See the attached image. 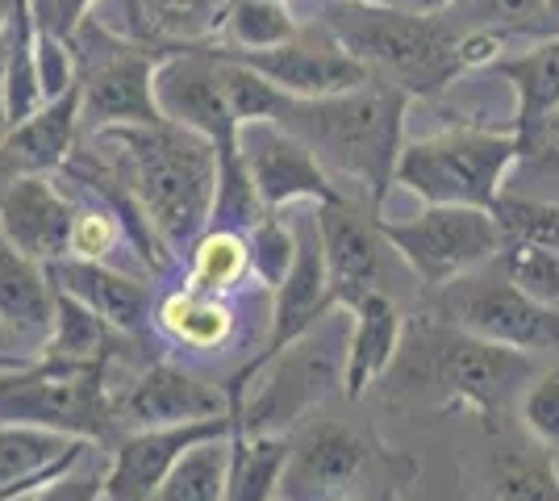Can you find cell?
Instances as JSON below:
<instances>
[{"mask_svg": "<svg viewBox=\"0 0 559 501\" xmlns=\"http://www.w3.org/2000/svg\"><path fill=\"white\" fill-rule=\"evenodd\" d=\"M93 448L100 443L38 427H0V501H17L47 489L50 480L71 473Z\"/></svg>", "mask_w": 559, "mask_h": 501, "instance_id": "21", "label": "cell"}, {"mask_svg": "<svg viewBox=\"0 0 559 501\" xmlns=\"http://www.w3.org/2000/svg\"><path fill=\"white\" fill-rule=\"evenodd\" d=\"M93 151L139 196L151 230L180 263L213 226L217 205V146L176 121L117 126L93 134Z\"/></svg>", "mask_w": 559, "mask_h": 501, "instance_id": "3", "label": "cell"}, {"mask_svg": "<svg viewBox=\"0 0 559 501\" xmlns=\"http://www.w3.org/2000/svg\"><path fill=\"white\" fill-rule=\"evenodd\" d=\"M380 230L396 247V255L409 263L421 293H435V288L485 267L506 247L497 214L467 210V205H426L421 214L405 217V222L380 217Z\"/></svg>", "mask_w": 559, "mask_h": 501, "instance_id": "12", "label": "cell"}, {"mask_svg": "<svg viewBox=\"0 0 559 501\" xmlns=\"http://www.w3.org/2000/svg\"><path fill=\"white\" fill-rule=\"evenodd\" d=\"M155 105L164 121L188 126L197 134H205L217 155L238 151V118H234L226 88H222V68L213 59L205 43L180 47L176 55H167L155 72Z\"/></svg>", "mask_w": 559, "mask_h": 501, "instance_id": "16", "label": "cell"}, {"mask_svg": "<svg viewBox=\"0 0 559 501\" xmlns=\"http://www.w3.org/2000/svg\"><path fill=\"white\" fill-rule=\"evenodd\" d=\"M409 96L389 84H368L338 96H284L276 126L297 134L326 171L350 180L376 214L396 184V159L405 151Z\"/></svg>", "mask_w": 559, "mask_h": 501, "instance_id": "4", "label": "cell"}, {"mask_svg": "<svg viewBox=\"0 0 559 501\" xmlns=\"http://www.w3.org/2000/svg\"><path fill=\"white\" fill-rule=\"evenodd\" d=\"M205 47L217 59H234V63L255 68L259 75H267L276 84L280 93L301 96V100L355 93V88L376 84L372 72L322 22H305L301 34L276 50H222L217 43H205Z\"/></svg>", "mask_w": 559, "mask_h": 501, "instance_id": "13", "label": "cell"}, {"mask_svg": "<svg viewBox=\"0 0 559 501\" xmlns=\"http://www.w3.org/2000/svg\"><path fill=\"white\" fill-rule=\"evenodd\" d=\"M50 285L71 293L75 301H84L96 318H105L117 334L142 338L146 326L155 322V288L142 276H130L114 263H93V260H59L47 267Z\"/></svg>", "mask_w": 559, "mask_h": 501, "instance_id": "19", "label": "cell"}, {"mask_svg": "<svg viewBox=\"0 0 559 501\" xmlns=\"http://www.w3.org/2000/svg\"><path fill=\"white\" fill-rule=\"evenodd\" d=\"M288 448V434H247L242 427H234L226 501H280Z\"/></svg>", "mask_w": 559, "mask_h": 501, "instance_id": "28", "label": "cell"}, {"mask_svg": "<svg viewBox=\"0 0 559 501\" xmlns=\"http://www.w3.org/2000/svg\"><path fill=\"white\" fill-rule=\"evenodd\" d=\"M114 356L96 363L34 359L29 368L0 372V427H38L114 448L121 439L117 393L109 384Z\"/></svg>", "mask_w": 559, "mask_h": 501, "instance_id": "7", "label": "cell"}, {"mask_svg": "<svg viewBox=\"0 0 559 501\" xmlns=\"http://www.w3.org/2000/svg\"><path fill=\"white\" fill-rule=\"evenodd\" d=\"M230 4L234 0H126V13L134 38L192 47V43H210L222 29Z\"/></svg>", "mask_w": 559, "mask_h": 501, "instance_id": "27", "label": "cell"}, {"mask_svg": "<svg viewBox=\"0 0 559 501\" xmlns=\"http://www.w3.org/2000/svg\"><path fill=\"white\" fill-rule=\"evenodd\" d=\"M121 338H130V334H117L84 301H75L71 293L55 288V331H50L47 347L38 351V359H50V363H96V359L114 356Z\"/></svg>", "mask_w": 559, "mask_h": 501, "instance_id": "29", "label": "cell"}, {"mask_svg": "<svg viewBox=\"0 0 559 501\" xmlns=\"http://www.w3.org/2000/svg\"><path fill=\"white\" fill-rule=\"evenodd\" d=\"M234 434V430H230ZM230 434L205 439L180 455V464L167 473L155 501H226L230 480Z\"/></svg>", "mask_w": 559, "mask_h": 501, "instance_id": "32", "label": "cell"}, {"mask_svg": "<svg viewBox=\"0 0 559 501\" xmlns=\"http://www.w3.org/2000/svg\"><path fill=\"white\" fill-rule=\"evenodd\" d=\"M522 430L535 434L543 448L559 452V359H551L543 377L531 384L522 402Z\"/></svg>", "mask_w": 559, "mask_h": 501, "instance_id": "36", "label": "cell"}, {"mask_svg": "<svg viewBox=\"0 0 559 501\" xmlns=\"http://www.w3.org/2000/svg\"><path fill=\"white\" fill-rule=\"evenodd\" d=\"M251 272V247L242 230H226V226H210L197 247L188 251L185 285L201 288V293H217V297H234L247 285Z\"/></svg>", "mask_w": 559, "mask_h": 501, "instance_id": "30", "label": "cell"}, {"mask_svg": "<svg viewBox=\"0 0 559 501\" xmlns=\"http://www.w3.org/2000/svg\"><path fill=\"white\" fill-rule=\"evenodd\" d=\"M155 326L192 356H217L238 334V310H234V297H217V293L180 285L159 297Z\"/></svg>", "mask_w": 559, "mask_h": 501, "instance_id": "26", "label": "cell"}, {"mask_svg": "<svg viewBox=\"0 0 559 501\" xmlns=\"http://www.w3.org/2000/svg\"><path fill=\"white\" fill-rule=\"evenodd\" d=\"M513 88V121L510 130L522 143V159H531L543 126L559 109V34L538 38L535 47L510 50L489 68Z\"/></svg>", "mask_w": 559, "mask_h": 501, "instance_id": "20", "label": "cell"}, {"mask_svg": "<svg viewBox=\"0 0 559 501\" xmlns=\"http://www.w3.org/2000/svg\"><path fill=\"white\" fill-rule=\"evenodd\" d=\"M497 226L506 242H535L547 251H559V201H538V196H501L497 201Z\"/></svg>", "mask_w": 559, "mask_h": 501, "instance_id": "35", "label": "cell"}, {"mask_svg": "<svg viewBox=\"0 0 559 501\" xmlns=\"http://www.w3.org/2000/svg\"><path fill=\"white\" fill-rule=\"evenodd\" d=\"M234 414L226 381H210L171 359H151L134 381L117 393V430H159V427H188L205 418Z\"/></svg>", "mask_w": 559, "mask_h": 501, "instance_id": "15", "label": "cell"}, {"mask_svg": "<svg viewBox=\"0 0 559 501\" xmlns=\"http://www.w3.org/2000/svg\"><path fill=\"white\" fill-rule=\"evenodd\" d=\"M497 263L526 297L559 313V251H547L535 242H506Z\"/></svg>", "mask_w": 559, "mask_h": 501, "instance_id": "33", "label": "cell"}, {"mask_svg": "<svg viewBox=\"0 0 559 501\" xmlns=\"http://www.w3.org/2000/svg\"><path fill=\"white\" fill-rule=\"evenodd\" d=\"M247 247H251V272H255L259 288L276 293L280 281L288 276V267L297 260V235L293 222L280 214H267L247 230Z\"/></svg>", "mask_w": 559, "mask_h": 501, "instance_id": "34", "label": "cell"}, {"mask_svg": "<svg viewBox=\"0 0 559 501\" xmlns=\"http://www.w3.org/2000/svg\"><path fill=\"white\" fill-rule=\"evenodd\" d=\"M280 501H284V498H280Z\"/></svg>", "mask_w": 559, "mask_h": 501, "instance_id": "47", "label": "cell"}, {"mask_svg": "<svg viewBox=\"0 0 559 501\" xmlns=\"http://www.w3.org/2000/svg\"><path fill=\"white\" fill-rule=\"evenodd\" d=\"M238 427V409L226 418H205L188 427H159V430H130L109 448V477L100 501H155L164 489L167 473L180 464V455L205 439L230 434Z\"/></svg>", "mask_w": 559, "mask_h": 501, "instance_id": "17", "label": "cell"}, {"mask_svg": "<svg viewBox=\"0 0 559 501\" xmlns=\"http://www.w3.org/2000/svg\"><path fill=\"white\" fill-rule=\"evenodd\" d=\"M531 159H543V164H559V109L551 114V121L543 126V134H538L535 151H531Z\"/></svg>", "mask_w": 559, "mask_h": 501, "instance_id": "41", "label": "cell"}, {"mask_svg": "<svg viewBox=\"0 0 559 501\" xmlns=\"http://www.w3.org/2000/svg\"><path fill=\"white\" fill-rule=\"evenodd\" d=\"M418 310L435 313L447 326L476 334L485 343H501L526 356L559 359V313L538 306L506 276V267L489 260L451 285L421 293Z\"/></svg>", "mask_w": 559, "mask_h": 501, "instance_id": "11", "label": "cell"}, {"mask_svg": "<svg viewBox=\"0 0 559 501\" xmlns=\"http://www.w3.org/2000/svg\"><path fill=\"white\" fill-rule=\"evenodd\" d=\"M0 318L13 326L29 356H38L55 331V285L47 267L25 260L4 235H0Z\"/></svg>", "mask_w": 559, "mask_h": 501, "instance_id": "24", "label": "cell"}, {"mask_svg": "<svg viewBox=\"0 0 559 501\" xmlns=\"http://www.w3.org/2000/svg\"><path fill=\"white\" fill-rule=\"evenodd\" d=\"M343 501H393V498H343Z\"/></svg>", "mask_w": 559, "mask_h": 501, "instance_id": "46", "label": "cell"}, {"mask_svg": "<svg viewBox=\"0 0 559 501\" xmlns=\"http://www.w3.org/2000/svg\"><path fill=\"white\" fill-rule=\"evenodd\" d=\"M343 372H347V334L326 326L322 318L280 356L259 363L242 397L230 402L238 409V427L247 434H293L305 418L343 397Z\"/></svg>", "mask_w": 559, "mask_h": 501, "instance_id": "8", "label": "cell"}, {"mask_svg": "<svg viewBox=\"0 0 559 501\" xmlns=\"http://www.w3.org/2000/svg\"><path fill=\"white\" fill-rule=\"evenodd\" d=\"M547 34H559V0H547Z\"/></svg>", "mask_w": 559, "mask_h": 501, "instance_id": "44", "label": "cell"}, {"mask_svg": "<svg viewBox=\"0 0 559 501\" xmlns=\"http://www.w3.org/2000/svg\"><path fill=\"white\" fill-rule=\"evenodd\" d=\"M238 151L267 214H284L293 205H326L343 196L322 159L276 121H247L238 130Z\"/></svg>", "mask_w": 559, "mask_h": 501, "instance_id": "14", "label": "cell"}, {"mask_svg": "<svg viewBox=\"0 0 559 501\" xmlns=\"http://www.w3.org/2000/svg\"><path fill=\"white\" fill-rule=\"evenodd\" d=\"M510 434V430H506ZM492 434L501 439L485 464H480V485L489 501H559V468L556 452L543 448L535 434Z\"/></svg>", "mask_w": 559, "mask_h": 501, "instance_id": "25", "label": "cell"}, {"mask_svg": "<svg viewBox=\"0 0 559 501\" xmlns=\"http://www.w3.org/2000/svg\"><path fill=\"white\" fill-rule=\"evenodd\" d=\"M401 334H405V306L376 293L364 297L350 310L347 331V372H343V402H364L376 384L384 381V372L393 368L401 351Z\"/></svg>", "mask_w": 559, "mask_h": 501, "instance_id": "23", "label": "cell"}, {"mask_svg": "<svg viewBox=\"0 0 559 501\" xmlns=\"http://www.w3.org/2000/svg\"><path fill=\"white\" fill-rule=\"evenodd\" d=\"M38 356L25 351V343L13 334V326L0 318V372H17V368H29Z\"/></svg>", "mask_w": 559, "mask_h": 501, "instance_id": "40", "label": "cell"}, {"mask_svg": "<svg viewBox=\"0 0 559 501\" xmlns=\"http://www.w3.org/2000/svg\"><path fill=\"white\" fill-rule=\"evenodd\" d=\"M489 9L506 29L547 38V0H489Z\"/></svg>", "mask_w": 559, "mask_h": 501, "instance_id": "39", "label": "cell"}, {"mask_svg": "<svg viewBox=\"0 0 559 501\" xmlns=\"http://www.w3.org/2000/svg\"><path fill=\"white\" fill-rule=\"evenodd\" d=\"M556 167H559V164H556Z\"/></svg>", "mask_w": 559, "mask_h": 501, "instance_id": "48", "label": "cell"}, {"mask_svg": "<svg viewBox=\"0 0 559 501\" xmlns=\"http://www.w3.org/2000/svg\"><path fill=\"white\" fill-rule=\"evenodd\" d=\"M71 226H75V196L55 176H17L0 192V235L25 260L43 267L68 260Z\"/></svg>", "mask_w": 559, "mask_h": 501, "instance_id": "18", "label": "cell"}, {"mask_svg": "<svg viewBox=\"0 0 559 501\" xmlns=\"http://www.w3.org/2000/svg\"><path fill=\"white\" fill-rule=\"evenodd\" d=\"M17 176H22V171H17V164L9 159V151H4V134H0V192L9 189Z\"/></svg>", "mask_w": 559, "mask_h": 501, "instance_id": "43", "label": "cell"}, {"mask_svg": "<svg viewBox=\"0 0 559 501\" xmlns=\"http://www.w3.org/2000/svg\"><path fill=\"white\" fill-rule=\"evenodd\" d=\"M513 164H522V143L510 126L492 130L476 121H455L405 143L396 159V184L426 205H467L492 214L506 196V176Z\"/></svg>", "mask_w": 559, "mask_h": 501, "instance_id": "6", "label": "cell"}, {"mask_svg": "<svg viewBox=\"0 0 559 501\" xmlns=\"http://www.w3.org/2000/svg\"><path fill=\"white\" fill-rule=\"evenodd\" d=\"M288 439L293 448H288V464L280 480L284 501L372 498L364 493V485H372L384 498H396L418 473V460L384 448V439L368 422L338 418L330 414V406L305 418Z\"/></svg>", "mask_w": 559, "mask_h": 501, "instance_id": "5", "label": "cell"}, {"mask_svg": "<svg viewBox=\"0 0 559 501\" xmlns=\"http://www.w3.org/2000/svg\"><path fill=\"white\" fill-rule=\"evenodd\" d=\"M359 4H380V9H401V13H447L455 0H359Z\"/></svg>", "mask_w": 559, "mask_h": 501, "instance_id": "42", "label": "cell"}, {"mask_svg": "<svg viewBox=\"0 0 559 501\" xmlns=\"http://www.w3.org/2000/svg\"><path fill=\"white\" fill-rule=\"evenodd\" d=\"M93 4L96 0H29V13H34L38 29L71 43V34L80 29V22L93 17Z\"/></svg>", "mask_w": 559, "mask_h": 501, "instance_id": "38", "label": "cell"}, {"mask_svg": "<svg viewBox=\"0 0 559 501\" xmlns=\"http://www.w3.org/2000/svg\"><path fill=\"white\" fill-rule=\"evenodd\" d=\"M80 88H84V139L117 126H151L164 121L155 105V72L180 47L146 43L134 34H117L96 17H84L71 34Z\"/></svg>", "mask_w": 559, "mask_h": 501, "instance_id": "9", "label": "cell"}, {"mask_svg": "<svg viewBox=\"0 0 559 501\" xmlns=\"http://www.w3.org/2000/svg\"><path fill=\"white\" fill-rule=\"evenodd\" d=\"M372 72L376 84L401 88L409 100H435L472 68L506 55L497 29H455L443 13H401L359 0H318V17Z\"/></svg>", "mask_w": 559, "mask_h": 501, "instance_id": "2", "label": "cell"}, {"mask_svg": "<svg viewBox=\"0 0 559 501\" xmlns=\"http://www.w3.org/2000/svg\"><path fill=\"white\" fill-rule=\"evenodd\" d=\"M538 377L543 356L485 343L435 313L409 310L401 351L376 389L396 414H472L489 434H506L522 422V402Z\"/></svg>", "mask_w": 559, "mask_h": 501, "instance_id": "1", "label": "cell"}, {"mask_svg": "<svg viewBox=\"0 0 559 501\" xmlns=\"http://www.w3.org/2000/svg\"><path fill=\"white\" fill-rule=\"evenodd\" d=\"M318 230H322V251H326L330 276V306L334 310H355L364 297H393L401 306L418 310L421 285L409 272V263L396 255V247L380 230V214L364 196H338L326 205H313Z\"/></svg>", "mask_w": 559, "mask_h": 501, "instance_id": "10", "label": "cell"}, {"mask_svg": "<svg viewBox=\"0 0 559 501\" xmlns=\"http://www.w3.org/2000/svg\"><path fill=\"white\" fill-rule=\"evenodd\" d=\"M9 22H13V4H0V34L9 29Z\"/></svg>", "mask_w": 559, "mask_h": 501, "instance_id": "45", "label": "cell"}, {"mask_svg": "<svg viewBox=\"0 0 559 501\" xmlns=\"http://www.w3.org/2000/svg\"><path fill=\"white\" fill-rule=\"evenodd\" d=\"M105 477H109V448H93L71 473L50 480L38 489L34 501H100L105 498Z\"/></svg>", "mask_w": 559, "mask_h": 501, "instance_id": "37", "label": "cell"}, {"mask_svg": "<svg viewBox=\"0 0 559 501\" xmlns=\"http://www.w3.org/2000/svg\"><path fill=\"white\" fill-rule=\"evenodd\" d=\"M84 134V88L80 80L63 96L47 100L34 118L4 130V151L22 176H55L75 155V143Z\"/></svg>", "mask_w": 559, "mask_h": 501, "instance_id": "22", "label": "cell"}, {"mask_svg": "<svg viewBox=\"0 0 559 501\" xmlns=\"http://www.w3.org/2000/svg\"><path fill=\"white\" fill-rule=\"evenodd\" d=\"M301 34L288 0H234L217 29L222 50H276Z\"/></svg>", "mask_w": 559, "mask_h": 501, "instance_id": "31", "label": "cell"}]
</instances>
